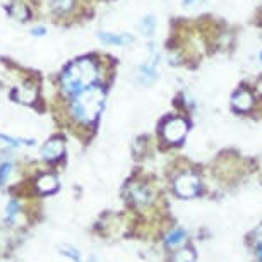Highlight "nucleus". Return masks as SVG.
Returning <instances> with one entry per match:
<instances>
[{
    "label": "nucleus",
    "mask_w": 262,
    "mask_h": 262,
    "mask_svg": "<svg viewBox=\"0 0 262 262\" xmlns=\"http://www.w3.org/2000/svg\"><path fill=\"white\" fill-rule=\"evenodd\" d=\"M105 105V91L100 86H90L81 93H77L72 101V115L79 122L91 123L95 122Z\"/></svg>",
    "instance_id": "1"
},
{
    "label": "nucleus",
    "mask_w": 262,
    "mask_h": 262,
    "mask_svg": "<svg viewBox=\"0 0 262 262\" xmlns=\"http://www.w3.org/2000/svg\"><path fill=\"white\" fill-rule=\"evenodd\" d=\"M98 77V69L90 58H81V60L71 63L62 76V86L69 95H77L86 88L93 86V82Z\"/></svg>",
    "instance_id": "2"
},
{
    "label": "nucleus",
    "mask_w": 262,
    "mask_h": 262,
    "mask_svg": "<svg viewBox=\"0 0 262 262\" xmlns=\"http://www.w3.org/2000/svg\"><path fill=\"white\" fill-rule=\"evenodd\" d=\"M161 134L168 142L179 144V142L184 141V137L187 134V122L182 120V118H170V120L163 123Z\"/></svg>",
    "instance_id": "3"
},
{
    "label": "nucleus",
    "mask_w": 262,
    "mask_h": 262,
    "mask_svg": "<svg viewBox=\"0 0 262 262\" xmlns=\"http://www.w3.org/2000/svg\"><path fill=\"white\" fill-rule=\"evenodd\" d=\"M199 189H201L199 179L190 175V173H184V175H180L175 180V192L180 197H194L199 194Z\"/></svg>",
    "instance_id": "4"
},
{
    "label": "nucleus",
    "mask_w": 262,
    "mask_h": 262,
    "mask_svg": "<svg viewBox=\"0 0 262 262\" xmlns=\"http://www.w3.org/2000/svg\"><path fill=\"white\" fill-rule=\"evenodd\" d=\"M62 152H63V142L60 139H52L43 146L41 158L47 161H55L62 156Z\"/></svg>",
    "instance_id": "5"
},
{
    "label": "nucleus",
    "mask_w": 262,
    "mask_h": 262,
    "mask_svg": "<svg viewBox=\"0 0 262 262\" xmlns=\"http://www.w3.org/2000/svg\"><path fill=\"white\" fill-rule=\"evenodd\" d=\"M0 4H2L4 9H6L14 19H17V21H26L28 19L26 7H24L21 2H17V0H0Z\"/></svg>",
    "instance_id": "6"
},
{
    "label": "nucleus",
    "mask_w": 262,
    "mask_h": 262,
    "mask_svg": "<svg viewBox=\"0 0 262 262\" xmlns=\"http://www.w3.org/2000/svg\"><path fill=\"white\" fill-rule=\"evenodd\" d=\"M231 105H233L235 110H238V112H249L252 105H254V96H252L249 91L242 90L231 98Z\"/></svg>",
    "instance_id": "7"
},
{
    "label": "nucleus",
    "mask_w": 262,
    "mask_h": 262,
    "mask_svg": "<svg viewBox=\"0 0 262 262\" xmlns=\"http://www.w3.org/2000/svg\"><path fill=\"white\" fill-rule=\"evenodd\" d=\"M98 38L101 39V41L108 43V45H128V43H132V38L130 34L123 33V34H113V33H98Z\"/></svg>",
    "instance_id": "8"
},
{
    "label": "nucleus",
    "mask_w": 262,
    "mask_h": 262,
    "mask_svg": "<svg viewBox=\"0 0 262 262\" xmlns=\"http://www.w3.org/2000/svg\"><path fill=\"white\" fill-rule=\"evenodd\" d=\"M58 187V182L53 175H43L39 177L38 182H36V189L38 192H41V194H52V192H55Z\"/></svg>",
    "instance_id": "9"
},
{
    "label": "nucleus",
    "mask_w": 262,
    "mask_h": 262,
    "mask_svg": "<svg viewBox=\"0 0 262 262\" xmlns=\"http://www.w3.org/2000/svg\"><path fill=\"white\" fill-rule=\"evenodd\" d=\"M14 100L19 103H24V105H29L36 100V90L34 88H17L14 91Z\"/></svg>",
    "instance_id": "10"
},
{
    "label": "nucleus",
    "mask_w": 262,
    "mask_h": 262,
    "mask_svg": "<svg viewBox=\"0 0 262 262\" xmlns=\"http://www.w3.org/2000/svg\"><path fill=\"white\" fill-rule=\"evenodd\" d=\"M128 192H130L132 201H136L137 204H147L149 199H151L149 190H147L146 187H142V185H132Z\"/></svg>",
    "instance_id": "11"
},
{
    "label": "nucleus",
    "mask_w": 262,
    "mask_h": 262,
    "mask_svg": "<svg viewBox=\"0 0 262 262\" xmlns=\"http://www.w3.org/2000/svg\"><path fill=\"white\" fill-rule=\"evenodd\" d=\"M137 79H139V81H141L142 84H151V82H155V79H156L155 62H152V63H147V66L139 67V72H137Z\"/></svg>",
    "instance_id": "12"
},
{
    "label": "nucleus",
    "mask_w": 262,
    "mask_h": 262,
    "mask_svg": "<svg viewBox=\"0 0 262 262\" xmlns=\"http://www.w3.org/2000/svg\"><path fill=\"white\" fill-rule=\"evenodd\" d=\"M185 240V231L184 230H173L171 233H168L166 236V247H177Z\"/></svg>",
    "instance_id": "13"
},
{
    "label": "nucleus",
    "mask_w": 262,
    "mask_h": 262,
    "mask_svg": "<svg viewBox=\"0 0 262 262\" xmlns=\"http://www.w3.org/2000/svg\"><path fill=\"white\" fill-rule=\"evenodd\" d=\"M74 0H50V7L53 12H67L71 11Z\"/></svg>",
    "instance_id": "14"
},
{
    "label": "nucleus",
    "mask_w": 262,
    "mask_h": 262,
    "mask_svg": "<svg viewBox=\"0 0 262 262\" xmlns=\"http://www.w3.org/2000/svg\"><path fill=\"white\" fill-rule=\"evenodd\" d=\"M142 31H144L146 36H152V33H155V28H156V21L152 16H146L142 19V24H141Z\"/></svg>",
    "instance_id": "15"
},
{
    "label": "nucleus",
    "mask_w": 262,
    "mask_h": 262,
    "mask_svg": "<svg viewBox=\"0 0 262 262\" xmlns=\"http://www.w3.org/2000/svg\"><path fill=\"white\" fill-rule=\"evenodd\" d=\"M175 262H195V255L190 249H185L175 255Z\"/></svg>",
    "instance_id": "16"
},
{
    "label": "nucleus",
    "mask_w": 262,
    "mask_h": 262,
    "mask_svg": "<svg viewBox=\"0 0 262 262\" xmlns=\"http://www.w3.org/2000/svg\"><path fill=\"white\" fill-rule=\"evenodd\" d=\"M60 252L63 255H67V257H71V259L74 260V262H81V257H79V252L74 249V247H71V245H62L60 247Z\"/></svg>",
    "instance_id": "17"
},
{
    "label": "nucleus",
    "mask_w": 262,
    "mask_h": 262,
    "mask_svg": "<svg viewBox=\"0 0 262 262\" xmlns=\"http://www.w3.org/2000/svg\"><path fill=\"white\" fill-rule=\"evenodd\" d=\"M17 142H19V141H16V139H11V137L0 136V151H9V149H12V147L19 146Z\"/></svg>",
    "instance_id": "18"
},
{
    "label": "nucleus",
    "mask_w": 262,
    "mask_h": 262,
    "mask_svg": "<svg viewBox=\"0 0 262 262\" xmlns=\"http://www.w3.org/2000/svg\"><path fill=\"white\" fill-rule=\"evenodd\" d=\"M11 170H12L11 163H4V165L0 166V184H4V182L9 179V175H11Z\"/></svg>",
    "instance_id": "19"
},
{
    "label": "nucleus",
    "mask_w": 262,
    "mask_h": 262,
    "mask_svg": "<svg viewBox=\"0 0 262 262\" xmlns=\"http://www.w3.org/2000/svg\"><path fill=\"white\" fill-rule=\"evenodd\" d=\"M17 209H19V206H17V202H16V201H11V202H9V206H7V214H6V217H7L9 221L14 220V216H16Z\"/></svg>",
    "instance_id": "20"
},
{
    "label": "nucleus",
    "mask_w": 262,
    "mask_h": 262,
    "mask_svg": "<svg viewBox=\"0 0 262 262\" xmlns=\"http://www.w3.org/2000/svg\"><path fill=\"white\" fill-rule=\"evenodd\" d=\"M31 33L34 34V36H43V34L47 33V29L43 28V26H38V28H33V29H31Z\"/></svg>",
    "instance_id": "21"
},
{
    "label": "nucleus",
    "mask_w": 262,
    "mask_h": 262,
    "mask_svg": "<svg viewBox=\"0 0 262 262\" xmlns=\"http://www.w3.org/2000/svg\"><path fill=\"white\" fill-rule=\"evenodd\" d=\"M255 238H257V244H262V226L255 231Z\"/></svg>",
    "instance_id": "22"
},
{
    "label": "nucleus",
    "mask_w": 262,
    "mask_h": 262,
    "mask_svg": "<svg viewBox=\"0 0 262 262\" xmlns=\"http://www.w3.org/2000/svg\"><path fill=\"white\" fill-rule=\"evenodd\" d=\"M257 257L262 262V244H257Z\"/></svg>",
    "instance_id": "23"
},
{
    "label": "nucleus",
    "mask_w": 262,
    "mask_h": 262,
    "mask_svg": "<svg viewBox=\"0 0 262 262\" xmlns=\"http://www.w3.org/2000/svg\"><path fill=\"white\" fill-rule=\"evenodd\" d=\"M201 0H184V6H192V4H197Z\"/></svg>",
    "instance_id": "24"
},
{
    "label": "nucleus",
    "mask_w": 262,
    "mask_h": 262,
    "mask_svg": "<svg viewBox=\"0 0 262 262\" xmlns=\"http://www.w3.org/2000/svg\"><path fill=\"white\" fill-rule=\"evenodd\" d=\"M260 62H262V52H260Z\"/></svg>",
    "instance_id": "25"
}]
</instances>
